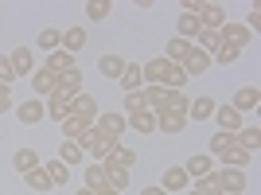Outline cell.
Masks as SVG:
<instances>
[{"label": "cell", "mask_w": 261, "mask_h": 195, "mask_svg": "<svg viewBox=\"0 0 261 195\" xmlns=\"http://www.w3.org/2000/svg\"><path fill=\"white\" fill-rule=\"evenodd\" d=\"M39 164H43V160H39V152H35V149H16V152H12V168H16V172H32V168H39Z\"/></svg>", "instance_id": "603a6c76"}, {"label": "cell", "mask_w": 261, "mask_h": 195, "mask_svg": "<svg viewBox=\"0 0 261 195\" xmlns=\"http://www.w3.org/2000/svg\"><path fill=\"white\" fill-rule=\"evenodd\" d=\"M86 39H90L86 28H66V32H63V43H59V47H63L66 55H78L82 47H86Z\"/></svg>", "instance_id": "cb8c5ba5"}, {"label": "cell", "mask_w": 261, "mask_h": 195, "mask_svg": "<svg viewBox=\"0 0 261 195\" xmlns=\"http://www.w3.org/2000/svg\"><path fill=\"white\" fill-rule=\"evenodd\" d=\"M191 78L184 75V66H168V75H164V90H184Z\"/></svg>", "instance_id": "d590c367"}, {"label": "cell", "mask_w": 261, "mask_h": 195, "mask_svg": "<svg viewBox=\"0 0 261 195\" xmlns=\"http://www.w3.org/2000/svg\"><path fill=\"white\" fill-rule=\"evenodd\" d=\"M195 47H199V51H207V55H215L218 47H222V39H218V32H199L195 35Z\"/></svg>", "instance_id": "8d00e7d4"}, {"label": "cell", "mask_w": 261, "mask_h": 195, "mask_svg": "<svg viewBox=\"0 0 261 195\" xmlns=\"http://www.w3.org/2000/svg\"><path fill=\"white\" fill-rule=\"evenodd\" d=\"M156 129H160V133H168V137H179V133L187 129V113L164 109V113H156Z\"/></svg>", "instance_id": "ba28073f"}, {"label": "cell", "mask_w": 261, "mask_h": 195, "mask_svg": "<svg viewBox=\"0 0 261 195\" xmlns=\"http://www.w3.org/2000/svg\"><path fill=\"white\" fill-rule=\"evenodd\" d=\"M141 195H168V191H164V187L160 184H148V187H144V191Z\"/></svg>", "instance_id": "f6af8a7d"}, {"label": "cell", "mask_w": 261, "mask_h": 195, "mask_svg": "<svg viewBox=\"0 0 261 195\" xmlns=\"http://www.w3.org/2000/svg\"><path fill=\"white\" fill-rule=\"evenodd\" d=\"M23 184L32 187V191H51V176L43 172V164H39V168H32V172H23Z\"/></svg>", "instance_id": "f546056e"}, {"label": "cell", "mask_w": 261, "mask_h": 195, "mask_svg": "<svg viewBox=\"0 0 261 195\" xmlns=\"http://www.w3.org/2000/svg\"><path fill=\"white\" fill-rule=\"evenodd\" d=\"M59 125H63V141H82V133L90 129L86 121H82V117H74V113H70L66 121H59Z\"/></svg>", "instance_id": "1f68e13d"}, {"label": "cell", "mask_w": 261, "mask_h": 195, "mask_svg": "<svg viewBox=\"0 0 261 195\" xmlns=\"http://www.w3.org/2000/svg\"><path fill=\"white\" fill-rule=\"evenodd\" d=\"M55 86H59V78L51 75V70H43V66H35V75H32V90H35V98H51L55 94Z\"/></svg>", "instance_id": "4fadbf2b"}, {"label": "cell", "mask_w": 261, "mask_h": 195, "mask_svg": "<svg viewBox=\"0 0 261 195\" xmlns=\"http://www.w3.org/2000/svg\"><path fill=\"white\" fill-rule=\"evenodd\" d=\"M55 160H63L66 168H74V164H82V160H86V152L78 149L74 141H59V156H55Z\"/></svg>", "instance_id": "4316f807"}, {"label": "cell", "mask_w": 261, "mask_h": 195, "mask_svg": "<svg viewBox=\"0 0 261 195\" xmlns=\"http://www.w3.org/2000/svg\"><path fill=\"white\" fill-rule=\"evenodd\" d=\"M113 160H117L121 168H133V164H137V152H133L129 144H117V149H113Z\"/></svg>", "instance_id": "7bdbcfd3"}, {"label": "cell", "mask_w": 261, "mask_h": 195, "mask_svg": "<svg viewBox=\"0 0 261 195\" xmlns=\"http://www.w3.org/2000/svg\"><path fill=\"white\" fill-rule=\"evenodd\" d=\"M8 109H12V90L0 86V113H8Z\"/></svg>", "instance_id": "ee69618b"}, {"label": "cell", "mask_w": 261, "mask_h": 195, "mask_svg": "<svg viewBox=\"0 0 261 195\" xmlns=\"http://www.w3.org/2000/svg\"><path fill=\"white\" fill-rule=\"evenodd\" d=\"M70 113H74V117H82L86 125H94V121H98V113H101V106H98V98H94V94H86V90H82V94L70 98Z\"/></svg>", "instance_id": "6da1fadb"}, {"label": "cell", "mask_w": 261, "mask_h": 195, "mask_svg": "<svg viewBox=\"0 0 261 195\" xmlns=\"http://www.w3.org/2000/svg\"><path fill=\"white\" fill-rule=\"evenodd\" d=\"M215 160H222V168H242V172H246V164H250V152L242 149V144H230L226 152H218Z\"/></svg>", "instance_id": "44dd1931"}, {"label": "cell", "mask_w": 261, "mask_h": 195, "mask_svg": "<svg viewBox=\"0 0 261 195\" xmlns=\"http://www.w3.org/2000/svg\"><path fill=\"white\" fill-rule=\"evenodd\" d=\"M59 43H63V32H59V28H43V32L35 35V47H43L47 55L59 51Z\"/></svg>", "instance_id": "d6a6232c"}, {"label": "cell", "mask_w": 261, "mask_h": 195, "mask_svg": "<svg viewBox=\"0 0 261 195\" xmlns=\"http://www.w3.org/2000/svg\"><path fill=\"white\" fill-rule=\"evenodd\" d=\"M218 184H222V195H246V172L242 168H215Z\"/></svg>", "instance_id": "277c9868"}, {"label": "cell", "mask_w": 261, "mask_h": 195, "mask_svg": "<svg viewBox=\"0 0 261 195\" xmlns=\"http://www.w3.org/2000/svg\"><path fill=\"white\" fill-rule=\"evenodd\" d=\"M55 94L59 98H74V94H82V70H66V75H59V86H55Z\"/></svg>", "instance_id": "9a60e30c"}, {"label": "cell", "mask_w": 261, "mask_h": 195, "mask_svg": "<svg viewBox=\"0 0 261 195\" xmlns=\"http://www.w3.org/2000/svg\"><path fill=\"white\" fill-rule=\"evenodd\" d=\"M74 195H98V191H90V187H78V191Z\"/></svg>", "instance_id": "bcb514c9"}, {"label": "cell", "mask_w": 261, "mask_h": 195, "mask_svg": "<svg viewBox=\"0 0 261 195\" xmlns=\"http://www.w3.org/2000/svg\"><path fill=\"white\" fill-rule=\"evenodd\" d=\"M106 137H113V141H121L125 137V129H129V117L125 113H98V121H94Z\"/></svg>", "instance_id": "52a82bcc"}, {"label": "cell", "mask_w": 261, "mask_h": 195, "mask_svg": "<svg viewBox=\"0 0 261 195\" xmlns=\"http://www.w3.org/2000/svg\"><path fill=\"white\" fill-rule=\"evenodd\" d=\"M211 117H215V98H191L187 121H211Z\"/></svg>", "instance_id": "7402d4cb"}, {"label": "cell", "mask_w": 261, "mask_h": 195, "mask_svg": "<svg viewBox=\"0 0 261 195\" xmlns=\"http://www.w3.org/2000/svg\"><path fill=\"white\" fill-rule=\"evenodd\" d=\"M43 106H47V117H51V121H66V117H70V98L51 94V98L43 102Z\"/></svg>", "instance_id": "484cf974"}, {"label": "cell", "mask_w": 261, "mask_h": 195, "mask_svg": "<svg viewBox=\"0 0 261 195\" xmlns=\"http://www.w3.org/2000/svg\"><path fill=\"white\" fill-rule=\"evenodd\" d=\"M98 195H121V191H113V187H106V191H98Z\"/></svg>", "instance_id": "7dc6e473"}, {"label": "cell", "mask_w": 261, "mask_h": 195, "mask_svg": "<svg viewBox=\"0 0 261 195\" xmlns=\"http://www.w3.org/2000/svg\"><path fill=\"white\" fill-rule=\"evenodd\" d=\"M191 51H195V43H187V39H179V35H175L172 43L164 47V59H168L172 66H184V59H187Z\"/></svg>", "instance_id": "ffe728a7"}, {"label": "cell", "mask_w": 261, "mask_h": 195, "mask_svg": "<svg viewBox=\"0 0 261 195\" xmlns=\"http://www.w3.org/2000/svg\"><path fill=\"white\" fill-rule=\"evenodd\" d=\"M16 109V117L23 121V125H39V121L47 117V106H43V98H23L20 106H12Z\"/></svg>", "instance_id": "3957f363"}, {"label": "cell", "mask_w": 261, "mask_h": 195, "mask_svg": "<svg viewBox=\"0 0 261 195\" xmlns=\"http://www.w3.org/2000/svg\"><path fill=\"white\" fill-rule=\"evenodd\" d=\"M199 32H203V28H199V16H191V12H179V16H175V35H179V39L195 43Z\"/></svg>", "instance_id": "e0dca14e"}, {"label": "cell", "mask_w": 261, "mask_h": 195, "mask_svg": "<svg viewBox=\"0 0 261 195\" xmlns=\"http://www.w3.org/2000/svg\"><path fill=\"white\" fill-rule=\"evenodd\" d=\"M43 172L51 176L55 187H66V184H70V168H66L63 160H43Z\"/></svg>", "instance_id": "f1b7e54d"}, {"label": "cell", "mask_w": 261, "mask_h": 195, "mask_svg": "<svg viewBox=\"0 0 261 195\" xmlns=\"http://www.w3.org/2000/svg\"><path fill=\"white\" fill-rule=\"evenodd\" d=\"M12 82H16V66H12L8 55H0V86H8V90H12Z\"/></svg>", "instance_id": "b9f144b4"}, {"label": "cell", "mask_w": 261, "mask_h": 195, "mask_svg": "<svg viewBox=\"0 0 261 195\" xmlns=\"http://www.w3.org/2000/svg\"><path fill=\"white\" fill-rule=\"evenodd\" d=\"M160 187H164L168 195H179V191H187V187H191V176L184 172V164H172V168H164Z\"/></svg>", "instance_id": "7a4b0ae2"}, {"label": "cell", "mask_w": 261, "mask_h": 195, "mask_svg": "<svg viewBox=\"0 0 261 195\" xmlns=\"http://www.w3.org/2000/svg\"><path fill=\"white\" fill-rule=\"evenodd\" d=\"M184 172L191 176V184H195V180H203V176L215 172V160H211L207 152H195V156H187V160H184Z\"/></svg>", "instance_id": "30bf717a"}, {"label": "cell", "mask_w": 261, "mask_h": 195, "mask_svg": "<svg viewBox=\"0 0 261 195\" xmlns=\"http://www.w3.org/2000/svg\"><path fill=\"white\" fill-rule=\"evenodd\" d=\"M43 70H51L55 78H59V75H66V70H74V55H66L63 47H59V51H51V55H47Z\"/></svg>", "instance_id": "d6986e66"}, {"label": "cell", "mask_w": 261, "mask_h": 195, "mask_svg": "<svg viewBox=\"0 0 261 195\" xmlns=\"http://www.w3.org/2000/svg\"><path fill=\"white\" fill-rule=\"evenodd\" d=\"M129 129L144 133V137H148V133H156V113H152V109H141V113H133V117H129Z\"/></svg>", "instance_id": "4dcf8cb0"}, {"label": "cell", "mask_w": 261, "mask_h": 195, "mask_svg": "<svg viewBox=\"0 0 261 195\" xmlns=\"http://www.w3.org/2000/svg\"><path fill=\"white\" fill-rule=\"evenodd\" d=\"M230 144H234V133H215V137H211V141H207V156H211V160H215L218 152H226Z\"/></svg>", "instance_id": "e575fe53"}, {"label": "cell", "mask_w": 261, "mask_h": 195, "mask_svg": "<svg viewBox=\"0 0 261 195\" xmlns=\"http://www.w3.org/2000/svg\"><path fill=\"white\" fill-rule=\"evenodd\" d=\"M234 144H242V149L253 156V152H257V144H261V129H257V125H242V129L234 133Z\"/></svg>", "instance_id": "d4e9b609"}, {"label": "cell", "mask_w": 261, "mask_h": 195, "mask_svg": "<svg viewBox=\"0 0 261 195\" xmlns=\"http://www.w3.org/2000/svg\"><path fill=\"white\" fill-rule=\"evenodd\" d=\"M218 39H222V43L226 47H250L253 43V32H246V28H242V23H222V28H218Z\"/></svg>", "instance_id": "8992f818"}, {"label": "cell", "mask_w": 261, "mask_h": 195, "mask_svg": "<svg viewBox=\"0 0 261 195\" xmlns=\"http://www.w3.org/2000/svg\"><path fill=\"white\" fill-rule=\"evenodd\" d=\"M207 70H211V55L195 47V51L184 59V75H187V78H199V75H207Z\"/></svg>", "instance_id": "5bb4252c"}, {"label": "cell", "mask_w": 261, "mask_h": 195, "mask_svg": "<svg viewBox=\"0 0 261 195\" xmlns=\"http://www.w3.org/2000/svg\"><path fill=\"white\" fill-rule=\"evenodd\" d=\"M222 23H226V8H222V4L203 0V8H199V28H203V32H218Z\"/></svg>", "instance_id": "5b68a950"}, {"label": "cell", "mask_w": 261, "mask_h": 195, "mask_svg": "<svg viewBox=\"0 0 261 195\" xmlns=\"http://www.w3.org/2000/svg\"><path fill=\"white\" fill-rule=\"evenodd\" d=\"M121 90H125V94H137V90H144V75H141V63H129V59H125V70H121Z\"/></svg>", "instance_id": "7c38bea8"}, {"label": "cell", "mask_w": 261, "mask_h": 195, "mask_svg": "<svg viewBox=\"0 0 261 195\" xmlns=\"http://www.w3.org/2000/svg\"><path fill=\"white\" fill-rule=\"evenodd\" d=\"M195 195H222V184H218V172H211V176H203V180H195Z\"/></svg>", "instance_id": "836d02e7"}, {"label": "cell", "mask_w": 261, "mask_h": 195, "mask_svg": "<svg viewBox=\"0 0 261 195\" xmlns=\"http://www.w3.org/2000/svg\"><path fill=\"white\" fill-rule=\"evenodd\" d=\"M215 121H218V133H238L246 125V117L234 106H215Z\"/></svg>", "instance_id": "9c48e42d"}, {"label": "cell", "mask_w": 261, "mask_h": 195, "mask_svg": "<svg viewBox=\"0 0 261 195\" xmlns=\"http://www.w3.org/2000/svg\"><path fill=\"white\" fill-rule=\"evenodd\" d=\"M238 59H242V51H238V47H226V43H222V47H218L215 55H211V63H222V66L238 63Z\"/></svg>", "instance_id": "f35d334b"}, {"label": "cell", "mask_w": 261, "mask_h": 195, "mask_svg": "<svg viewBox=\"0 0 261 195\" xmlns=\"http://www.w3.org/2000/svg\"><path fill=\"white\" fill-rule=\"evenodd\" d=\"M109 12H113V4H109V0H86V16H90L94 23H98V20H106Z\"/></svg>", "instance_id": "74e56055"}, {"label": "cell", "mask_w": 261, "mask_h": 195, "mask_svg": "<svg viewBox=\"0 0 261 195\" xmlns=\"http://www.w3.org/2000/svg\"><path fill=\"white\" fill-rule=\"evenodd\" d=\"M230 106L246 117V109H257V106H261V90H257V86H242L238 94H234V102H230Z\"/></svg>", "instance_id": "ac0fdd59"}, {"label": "cell", "mask_w": 261, "mask_h": 195, "mask_svg": "<svg viewBox=\"0 0 261 195\" xmlns=\"http://www.w3.org/2000/svg\"><path fill=\"white\" fill-rule=\"evenodd\" d=\"M82 187H90V191H106V187H109V176H106V168L90 160V164H86V172H82Z\"/></svg>", "instance_id": "2e32d148"}, {"label": "cell", "mask_w": 261, "mask_h": 195, "mask_svg": "<svg viewBox=\"0 0 261 195\" xmlns=\"http://www.w3.org/2000/svg\"><path fill=\"white\" fill-rule=\"evenodd\" d=\"M141 109H148V106H144V98H141V90H137V94H125V106H121V113H125V117L141 113Z\"/></svg>", "instance_id": "60d3db41"}, {"label": "cell", "mask_w": 261, "mask_h": 195, "mask_svg": "<svg viewBox=\"0 0 261 195\" xmlns=\"http://www.w3.org/2000/svg\"><path fill=\"white\" fill-rule=\"evenodd\" d=\"M179 195H195V187H187V191H179Z\"/></svg>", "instance_id": "c3c4849f"}, {"label": "cell", "mask_w": 261, "mask_h": 195, "mask_svg": "<svg viewBox=\"0 0 261 195\" xmlns=\"http://www.w3.org/2000/svg\"><path fill=\"white\" fill-rule=\"evenodd\" d=\"M8 59H12V66H16V78H32L35 75V51L32 47H16Z\"/></svg>", "instance_id": "8fae6325"}, {"label": "cell", "mask_w": 261, "mask_h": 195, "mask_svg": "<svg viewBox=\"0 0 261 195\" xmlns=\"http://www.w3.org/2000/svg\"><path fill=\"white\" fill-rule=\"evenodd\" d=\"M98 70H101V78H113V82H117L121 70H125V59H121V55H101V59H98Z\"/></svg>", "instance_id": "83f0119b"}, {"label": "cell", "mask_w": 261, "mask_h": 195, "mask_svg": "<svg viewBox=\"0 0 261 195\" xmlns=\"http://www.w3.org/2000/svg\"><path fill=\"white\" fill-rule=\"evenodd\" d=\"M187 106H191V98H187L184 90H168V106H164V109H175V113H187Z\"/></svg>", "instance_id": "ab89813d"}]
</instances>
